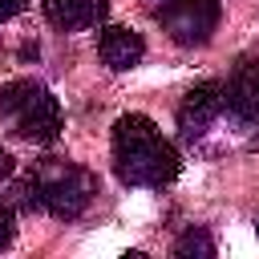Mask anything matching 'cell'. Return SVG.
<instances>
[{"label":"cell","mask_w":259,"mask_h":259,"mask_svg":"<svg viewBox=\"0 0 259 259\" xmlns=\"http://www.w3.org/2000/svg\"><path fill=\"white\" fill-rule=\"evenodd\" d=\"M12 170H16V158H12L8 150H0V182H8V178H12Z\"/></svg>","instance_id":"cell-12"},{"label":"cell","mask_w":259,"mask_h":259,"mask_svg":"<svg viewBox=\"0 0 259 259\" xmlns=\"http://www.w3.org/2000/svg\"><path fill=\"white\" fill-rule=\"evenodd\" d=\"M223 113H227V85L223 81H198L178 105V130L186 142H198Z\"/></svg>","instance_id":"cell-5"},{"label":"cell","mask_w":259,"mask_h":259,"mask_svg":"<svg viewBox=\"0 0 259 259\" xmlns=\"http://www.w3.org/2000/svg\"><path fill=\"white\" fill-rule=\"evenodd\" d=\"M227 113L235 117V125L259 134V61L243 65L231 85H227Z\"/></svg>","instance_id":"cell-6"},{"label":"cell","mask_w":259,"mask_h":259,"mask_svg":"<svg viewBox=\"0 0 259 259\" xmlns=\"http://www.w3.org/2000/svg\"><path fill=\"white\" fill-rule=\"evenodd\" d=\"M174 255H178V259H210V255H214V239L206 235V227H190V231L174 243Z\"/></svg>","instance_id":"cell-9"},{"label":"cell","mask_w":259,"mask_h":259,"mask_svg":"<svg viewBox=\"0 0 259 259\" xmlns=\"http://www.w3.org/2000/svg\"><path fill=\"white\" fill-rule=\"evenodd\" d=\"M12 235H16V219H12V206H4V202H0V247H8V243H12Z\"/></svg>","instance_id":"cell-10"},{"label":"cell","mask_w":259,"mask_h":259,"mask_svg":"<svg viewBox=\"0 0 259 259\" xmlns=\"http://www.w3.org/2000/svg\"><path fill=\"white\" fill-rule=\"evenodd\" d=\"M255 227H259V223H255Z\"/></svg>","instance_id":"cell-13"},{"label":"cell","mask_w":259,"mask_h":259,"mask_svg":"<svg viewBox=\"0 0 259 259\" xmlns=\"http://www.w3.org/2000/svg\"><path fill=\"white\" fill-rule=\"evenodd\" d=\"M45 20L61 32H81V28H97L109 12V0H40Z\"/></svg>","instance_id":"cell-7"},{"label":"cell","mask_w":259,"mask_h":259,"mask_svg":"<svg viewBox=\"0 0 259 259\" xmlns=\"http://www.w3.org/2000/svg\"><path fill=\"white\" fill-rule=\"evenodd\" d=\"M28 4H32V0H0V24H4V20H12V16H20Z\"/></svg>","instance_id":"cell-11"},{"label":"cell","mask_w":259,"mask_h":259,"mask_svg":"<svg viewBox=\"0 0 259 259\" xmlns=\"http://www.w3.org/2000/svg\"><path fill=\"white\" fill-rule=\"evenodd\" d=\"M158 20L166 28V36L174 45H206L223 20V4L219 0H166L158 8Z\"/></svg>","instance_id":"cell-4"},{"label":"cell","mask_w":259,"mask_h":259,"mask_svg":"<svg viewBox=\"0 0 259 259\" xmlns=\"http://www.w3.org/2000/svg\"><path fill=\"white\" fill-rule=\"evenodd\" d=\"M178 150L146 113H125L113 121V170L125 186H166L178 178Z\"/></svg>","instance_id":"cell-1"},{"label":"cell","mask_w":259,"mask_h":259,"mask_svg":"<svg viewBox=\"0 0 259 259\" xmlns=\"http://www.w3.org/2000/svg\"><path fill=\"white\" fill-rule=\"evenodd\" d=\"M0 117L12 125V134L53 146L61 138V105L40 81H8L0 85Z\"/></svg>","instance_id":"cell-3"},{"label":"cell","mask_w":259,"mask_h":259,"mask_svg":"<svg viewBox=\"0 0 259 259\" xmlns=\"http://www.w3.org/2000/svg\"><path fill=\"white\" fill-rule=\"evenodd\" d=\"M16 194H20V206L28 210H49L53 219H77L97 198V174L69 158H45L28 170Z\"/></svg>","instance_id":"cell-2"},{"label":"cell","mask_w":259,"mask_h":259,"mask_svg":"<svg viewBox=\"0 0 259 259\" xmlns=\"http://www.w3.org/2000/svg\"><path fill=\"white\" fill-rule=\"evenodd\" d=\"M97 53H101V61L109 65V69H134L142 57H146V40L134 32V28H125V24H109V28H101V40H97Z\"/></svg>","instance_id":"cell-8"}]
</instances>
